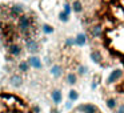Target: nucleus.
I'll use <instances>...</instances> for the list:
<instances>
[{
    "label": "nucleus",
    "mask_w": 124,
    "mask_h": 113,
    "mask_svg": "<svg viewBox=\"0 0 124 113\" xmlns=\"http://www.w3.org/2000/svg\"><path fill=\"white\" fill-rule=\"evenodd\" d=\"M0 113H44V110L16 86L0 85Z\"/></svg>",
    "instance_id": "nucleus-2"
},
{
    "label": "nucleus",
    "mask_w": 124,
    "mask_h": 113,
    "mask_svg": "<svg viewBox=\"0 0 124 113\" xmlns=\"http://www.w3.org/2000/svg\"><path fill=\"white\" fill-rule=\"evenodd\" d=\"M83 28L89 59L103 71L100 97L109 113H124V0H65Z\"/></svg>",
    "instance_id": "nucleus-1"
},
{
    "label": "nucleus",
    "mask_w": 124,
    "mask_h": 113,
    "mask_svg": "<svg viewBox=\"0 0 124 113\" xmlns=\"http://www.w3.org/2000/svg\"><path fill=\"white\" fill-rule=\"evenodd\" d=\"M68 113H107V112L104 109H101L99 105L93 104V102H81V104L76 105L75 108H72Z\"/></svg>",
    "instance_id": "nucleus-3"
}]
</instances>
